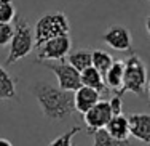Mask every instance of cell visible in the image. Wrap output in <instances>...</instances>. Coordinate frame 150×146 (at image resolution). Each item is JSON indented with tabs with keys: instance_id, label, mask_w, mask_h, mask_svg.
<instances>
[{
	"instance_id": "8fae6325",
	"label": "cell",
	"mask_w": 150,
	"mask_h": 146,
	"mask_svg": "<svg viewBox=\"0 0 150 146\" xmlns=\"http://www.w3.org/2000/svg\"><path fill=\"white\" fill-rule=\"evenodd\" d=\"M123 79H125V59H115L110 69L104 74V82L109 87V90H113L115 95H120L123 88Z\"/></svg>"
},
{
	"instance_id": "ac0fdd59",
	"label": "cell",
	"mask_w": 150,
	"mask_h": 146,
	"mask_svg": "<svg viewBox=\"0 0 150 146\" xmlns=\"http://www.w3.org/2000/svg\"><path fill=\"white\" fill-rule=\"evenodd\" d=\"M80 132H81V127L80 125L72 127V129L67 130L66 133H62V135H59L58 138H54V140H53L48 146H75L74 138H75V135L80 133Z\"/></svg>"
},
{
	"instance_id": "277c9868",
	"label": "cell",
	"mask_w": 150,
	"mask_h": 146,
	"mask_svg": "<svg viewBox=\"0 0 150 146\" xmlns=\"http://www.w3.org/2000/svg\"><path fill=\"white\" fill-rule=\"evenodd\" d=\"M147 67H145L144 61L141 56L131 53L128 59H125V79H123V88H121L120 95L121 97L126 92L136 95H142L147 88Z\"/></svg>"
},
{
	"instance_id": "4fadbf2b",
	"label": "cell",
	"mask_w": 150,
	"mask_h": 146,
	"mask_svg": "<svg viewBox=\"0 0 150 146\" xmlns=\"http://www.w3.org/2000/svg\"><path fill=\"white\" fill-rule=\"evenodd\" d=\"M105 130L109 132V135L112 138L118 141H128V137H129V122L128 119L121 114V116H113L110 119V122L107 124Z\"/></svg>"
},
{
	"instance_id": "7a4b0ae2",
	"label": "cell",
	"mask_w": 150,
	"mask_h": 146,
	"mask_svg": "<svg viewBox=\"0 0 150 146\" xmlns=\"http://www.w3.org/2000/svg\"><path fill=\"white\" fill-rule=\"evenodd\" d=\"M35 47V35L32 27L29 26L27 19L21 15H16L15 26H13V37L10 42V53L5 63L13 64L19 59L26 58Z\"/></svg>"
},
{
	"instance_id": "6da1fadb",
	"label": "cell",
	"mask_w": 150,
	"mask_h": 146,
	"mask_svg": "<svg viewBox=\"0 0 150 146\" xmlns=\"http://www.w3.org/2000/svg\"><path fill=\"white\" fill-rule=\"evenodd\" d=\"M34 95L46 119L62 120L75 112L74 92L62 90L48 82H37L34 85Z\"/></svg>"
},
{
	"instance_id": "5b68a950",
	"label": "cell",
	"mask_w": 150,
	"mask_h": 146,
	"mask_svg": "<svg viewBox=\"0 0 150 146\" xmlns=\"http://www.w3.org/2000/svg\"><path fill=\"white\" fill-rule=\"evenodd\" d=\"M42 63L46 69H50L54 77L58 79V87L67 92H75L81 87V77L80 72L75 69L74 66H70L69 63L64 61H58V63H48V61H38Z\"/></svg>"
},
{
	"instance_id": "ba28073f",
	"label": "cell",
	"mask_w": 150,
	"mask_h": 146,
	"mask_svg": "<svg viewBox=\"0 0 150 146\" xmlns=\"http://www.w3.org/2000/svg\"><path fill=\"white\" fill-rule=\"evenodd\" d=\"M102 40L105 42V45H109L113 50H118V52H129L133 47V37H131L129 29L123 26L109 27L105 34L102 35Z\"/></svg>"
},
{
	"instance_id": "7402d4cb",
	"label": "cell",
	"mask_w": 150,
	"mask_h": 146,
	"mask_svg": "<svg viewBox=\"0 0 150 146\" xmlns=\"http://www.w3.org/2000/svg\"><path fill=\"white\" fill-rule=\"evenodd\" d=\"M0 146H13L11 141H8L6 138H0Z\"/></svg>"
},
{
	"instance_id": "603a6c76",
	"label": "cell",
	"mask_w": 150,
	"mask_h": 146,
	"mask_svg": "<svg viewBox=\"0 0 150 146\" xmlns=\"http://www.w3.org/2000/svg\"><path fill=\"white\" fill-rule=\"evenodd\" d=\"M145 29H147V32H149V35H150V16L145 19Z\"/></svg>"
},
{
	"instance_id": "ffe728a7",
	"label": "cell",
	"mask_w": 150,
	"mask_h": 146,
	"mask_svg": "<svg viewBox=\"0 0 150 146\" xmlns=\"http://www.w3.org/2000/svg\"><path fill=\"white\" fill-rule=\"evenodd\" d=\"M13 37V26L8 23H0V47L10 45Z\"/></svg>"
},
{
	"instance_id": "30bf717a",
	"label": "cell",
	"mask_w": 150,
	"mask_h": 146,
	"mask_svg": "<svg viewBox=\"0 0 150 146\" xmlns=\"http://www.w3.org/2000/svg\"><path fill=\"white\" fill-rule=\"evenodd\" d=\"M101 101V95L96 90H93L90 87H83L81 85L78 90L74 92V104H75V111L80 112L81 116L86 114L94 104Z\"/></svg>"
},
{
	"instance_id": "44dd1931",
	"label": "cell",
	"mask_w": 150,
	"mask_h": 146,
	"mask_svg": "<svg viewBox=\"0 0 150 146\" xmlns=\"http://www.w3.org/2000/svg\"><path fill=\"white\" fill-rule=\"evenodd\" d=\"M109 104H110V109H112V114L113 116H121L123 112V101H121V97L115 95L109 99Z\"/></svg>"
},
{
	"instance_id": "2e32d148",
	"label": "cell",
	"mask_w": 150,
	"mask_h": 146,
	"mask_svg": "<svg viewBox=\"0 0 150 146\" xmlns=\"http://www.w3.org/2000/svg\"><path fill=\"white\" fill-rule=\"evenodd\" d=\"M91 55H93V67H96L102 76L110 69V66L115 61L112 58V55L104 52V50H94V52H91Z\"/></svg>"
},
{
	"instance_id": "3957f363",
	"label": "cell",
	"mask_w": 150,
	"mask_h": 146,
	"mask_svg": "<svg viewBox=\"0 0 150 146\" xmlns=\"http://www.w3.org/2000/svg\"><path fill=\"white\" fill-rule=\"evenodd\" d=\"M70 31V24L67 16L62 11L56 13H48V15L42 16L35 24V47H40L45 42L51 40V39L61 37V35H67Z\"/></svg>"
},
{
	"instance_id": "d6986e66",
	"label": "cell",
	"mask_w": 150,
	"mask_h": 146,
	"mask_svg": "<svg viewBox=\"0 0 150 146\" xmlns=\"http://www.w3.org/2000/svg\"><path fill=\"white\" fill-rule=\"evenodd\" d=\"M16 18V8L11 0H0V23H11Z\"/></svg>"
},
{
	"instance_id": "52a82bcc",
	"label": "cell",
	"mask_w": 150,
	"mask_h": 146,
	"mask_svg": "<svg viewBox=\"0 0 150 146\" xmlns=\"http://www.w3.org/2000/svg\"><path fill=\"white\" fill-rule=\"evenodd\" d=\"M112 117H113V114H112V109H110L109 101H102L101 99V101H99L98 104L93 106L86 114H83V119H85V124H86L88 133L93 135L96 130L105 129Z\"/></svg>"
},
{
	"instance_id": "cb8c5ba5",
	"label": "cell",
	"mask_w": 150,
	"mask_h": 146,
	"mask_svg": "<svg viewBox=\"0 0 150 146\" xmlns=\"http://www.w3.org/2000/svg\"><path fill=\"white\" fill-rule=\"evenodd\" d=\"M147 92H149V99H150V79L147 82Z\"/></svg>"
},
{
	"instance_id": "9a60e30c",
	"label": "cell",
	"mask_w": 150,
	"mask_h": 146,
	"mask_svg": "<svg viewBox=\"0 0 150 146\" xmlns=\"http://www.w3.org/2000/svg\"><path fill=\"white\" fill-rule=\"evenodd\" d=\"M67 63L74 66L78 72H83L85 69L93 66V55L91 52H85V50H78L75 53H70L67 56Z\"/></svg>"
},
{
	"instance_id": "9c48e42d",
	"label": "cell",
	"mask_w": 150,
	"mask_h": 146,
	"mask_svg": "<svg viewBox=\"0 0 150 146\" xmlns=\"http://www.w3.org/2000/svg\"><path fill=\"white\" fill-rule=\"evenodd\" d=\"M128 122H129V133L142 143L150 145V114H131L128 117Z\"/></svg>"
},
{
	"instance_id": "5bb4252c",
	"label": "cell",
	"mask_w": 150,
	"mask_h": 146,
	"mask_svg": "<svg viewBox=\"0 0 150 146\" xmlns=\"http://www.w3.org/2000/svg\"><path fill=\"white\" fill-rule=\"evenodd\" d=\"M16 98V84L15 79L5 71V67L0 64V101L3 99Z\"/></svg>"
},
{
	"instance_id": "e0dca14e",
	"label": "cell",
	"mask_w": 150,
	"mask_h": 146,
	"mask_svg": "<svg viewBox=\"0 0 150 146\" xmlns=\"http://www.w3.org/2000/svg\"><path fill=\"white\" fill-rule=\"evenodd\" d=\"M93 140L94 143L93 146H131L129 140L128 141H118L115 138H112L109 135V132L105 129H101V130H96L93 133Z\"/></svg>"
},
{
	"instance_id": "8992f818",
	"label": "cell",
	"mask_w": 150,
	"mask_h": 146,
	"mask_svg": "<svg viewBox=\"0 0 150 146\" xmlns=\"http://www.w3.org/2000/svg\"><path fill=\"white\" fill-rule=\"evenodd\" d=\"M37 48H38L37 52L38 61H64L66 56H69V52L72 48V40L67 34L51 39V40L45 42L43 45H40Z\"/></svg>"
},
{
	"instance_id": "7c38bea8",
	"label": "cell",
	"mask_w": 150,
	"mask_h": 146,
	"mask_svg": "<svg viewBox=\"0 0 150 146\" xmlns=\"http://www.w3.org/2000/svg\"><path fill=\"white\" fill-rule=\"evenodd\" d=\"M80 77H81V85L83 87H90L93 90H96L101 97L109 93V87L104 82V76L96 67L91 66L88 69H85L83 72H80Z\"/></svg>"
}]
</instances>
